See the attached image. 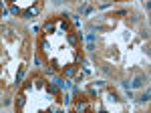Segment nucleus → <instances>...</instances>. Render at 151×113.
<instances>
[{
	"label": "nucleus",
	"mask_w": 151,
	"mask_h": 113,
	"mask_svg": "<svg viewBox=\"0 0 151 113\" xmlns=\"http://www.w3.org/2000/svg\"><path fill=\"white\" fill-rule=\"evenodd\" d=\"M145 2H147V0H145Z\"/></svg>",
	"instance_id": "obj_1"
}]
</instances>
